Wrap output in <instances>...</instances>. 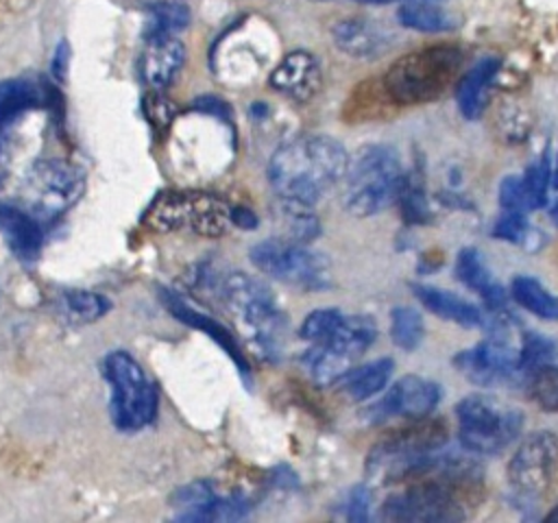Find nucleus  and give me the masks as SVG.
Returning <instances> with one entry per match:
<instances>
[{
  "label": "nucleus",
  "mask_w": 558,
  "mask_h": 523,
  "mask_svg": "<svg viewBox=\"0 0 558 523\" xmlns=\"http://www.w3.org/2000/svg\"><path fill=\"white\" fill-rule=\"evenodd\" d=\"M342 314L338 309H316L312 312L303 325H301V338L312 342V344H318V342H325L342 323Z\"/></svg>",
  "instance_id": "f704fd0d"
},
{
  "label": "nucleus",
  "mask_w": 558,
  "mask_h": 523,
  "mask_svg": "<svg viewBox=\"0 0 558 523\" xmlns=\"http://www.w3.org/2000/svg\"><path fill=\"white\" fill-rule=\"evenodd\" d=\"M392 360L390 357H381L375 362H368L360 368H351L347 370L338 381L342 386V390L353 399V401H366L373 394L381 392L392 375Z\"/></svg>",
  "instance_id": "393cba45"
},
{
  "label": "nucleus",
  "mask_w": 558,
  "mask_h": 523,
  "mask_svg": "<svg viewBox=\"0 0 558 523\" xmlns=\"http://www.w3.org/2000/svg\"><path fill=\"white\" fill-rule=\"evenodd\" d=\"M445 440V423L427 416L418 418L416 425L392 434L371 449L366 458V475L375 484L423 479L429 475Z\"/></svg>",
  "instance_id": "7ed1b4c3"
},
{
  "label": "nucleus",
  "mask_w": 558,
  "mask_h": 523,
  "mask_svg": "<svg viewBox=\"0 0 558 523\" xmlns=\"http://www.w3.org/2000/svg\"><path fill=\"white\" fill-rule=\"evenodd\" d=\"M501 61L497 57H484L473 63L456 83V102L466 120H477L488 100V89L497 76Z\"/></svg>",
  "instance_id": "aec40b11"
},
{
  "label": "nucleus",
  "mask_w": 558,
  "mask_h": 523,
  "mask_svg": "<svg viewBox=\"0 0 558 523\" xmlns=\"http://www.w3.org/2000/svg\"><path fill=\"white\" fill-rule=\"evenodd\" d=\"M368 503H371V495L368 488L364 486H355L349 495V508H347V516L351 521H366L368 519Z\"/></svg>",
  "instance_id": "58836bf2"
},
{
  "label": "nucleus",
  "mask_w": 558,
  "mask_h": 523,
  "mask_svg": "<svg viewBox=\"0 0 558 523\" xmlns=\"http://www.w3.org/2000/svg\"><path fill=\"white\" fill-rule=\"evenodd\" d=\"M310 2H331V0H310Z\"/></svg>",
  "instance_id": "a18cd8bd"
},
{
  "label": "nucleus",
  "mask_w": 558,
  "mask_h": 523,
  "mask_svg": "<svg viewBox=\"0 0 558 523\" xmlns=\"http://www.w3.org/2000/svg\"><path fill=\"white\" fill-rule=\"evenodd\" d=\"M440 401V386L421 375H405L397 379L388 392L368 408L371 421H384L390 416L401 418H425Z\"/></svg>",
  "instance_id": "2eb2a0df"
},
{
  "label": "nucleus",
  "mask_w": 558,
  "mask_h": 523,
  "mask_svg": "<svg viewBox=\"0 0 558 523\" xmlns=\"http://www.w3.org/2000/svg\"><path fill=\"white\" fill-rule=\"evenodd\" d=\"M423 318L414 307L401 305L390 314V338L397 346L405 351H414L423 340Z\"/></svg>",
  "instance_id": "2f4dec72"
},
{
  "label": "nucleus",
  "mask_w": 558,
  "mask_h": 523,
  "mask_svg": "<svg viewBox=\"0 0 558 523\" xmlns=\"http://www.w3.org/2000/svg\"><path fill=\"white\" fill-rule=\"evenodd\" d=\"M464 52L453 44H436L399 57L381 83L395 105H425L440 98L460 76Z\"/></svg>",
  "instance_id": "f03ea898"
},
{
  "label": "nucleus",
  "mask_w": 558,
  "mask_h": 523,
  "mask_svg": "<svg viewBox=\"0 0 558 523\" xmlns=\"http://www.w3.org/2000/svg\"><path fill=\"white\" fill-rule=\"evenodd\" d=\"M558 460V438L541 429L527 434L508 462V482L523 495H538L549 486Z\"/></svg>",
  "instance_id": "4468645a"
},
{
  "label": "nucleus",
  "mask_w": 558,
  "mask_h": 523,
  "mask_svg": "<svg viewBox=\"0 0 558 523\" xmlns=\"http://www.w3.org/2000/svg\"><path fill=\"white\" fill-rule=\"evenodd\" d=\"M458 438L469 453L495 455L504 451L523 427V412L488 394H466L456 405Z\"/></svg>",
  "instance_id": "39448f33"
},
{
  "label": "nucleus",
  "mask_w": 558,
  "mask_h": 523,
  "mask_svg": "<svg viewBox=\"0 0 558 523\" xmlns=\"http://www.w3.org/2000/svg\"><path fill=\"white\" fill-rule=\"evenodd\" d=\"M63 312L72 323H92L107 314L111 307L102 294L87 292V290H70L61 296Z\"/></svg>",
  "instance_id": "7c9ffc66"
},
{
  "label": "nucleus",
  "mask_w": 558,
  "mask_h": 523,
  "mask_svg": "<svg viewBox=\"0 0 558 523\" xmlns=\"http://www.w3.org/2000/svg\"><path fill=\"white\" fill-rule=\"evenodd\" d=\"M414 296L436 316L451 320L462 327H477L484 323V314L462 296L436 288V285H425V283H412Z\"/></svg>",
  "instance_id": "4be33fe9"
},
{
  "label": "nucleus",
  "mask_w": 558,
  "mask_h": 523,
  "mask_svg": "<svg viewBox=\"0 0 558 523\" xmlns=\"http://www.w3.org/2000/svg\"><path fill=\"white\" fill-rule=\"evenodd\" d=\"M551 185L558 190V157H556V163H554V170H551Z\"/></svg>",
  "instance_id": "a19ab883"
},
{
  "label": "nucleus",
  "mask_w": 558,
  "mask_h": 523,
  "mask_svg": "<svg viewBox=\"0 0 558 523\" xmlns=\"http://www.w3.org/2000/svg\"><path fill=\"white\" fill-rule=\"evenodd\" d=\"M105 375L118 427L142 429L148 425L157 414V392L137 360L126 351H111L105 357Z\"/></svg>",
  "instance_id": "6e6552de"
},
{
  "label": "nucleus",
  "mask_w": 558,
  "mask_h": 523,
  "mask_svg": "<svg viewBox=\"0 0 558 523\" xmlns=\"http://www.w3.org/2000/svg\"><path fill=\"white\" fill-rule=\"evenodd\" d=\"M347 150L327 135H303L281 144L268 161V181L290 209H310L344 179Z\"/></svg>",
  "instance_id": "f257e3e1"
},
{
  "label": "nucleus",
  "mask_w": 558,
  "mask_h": 523,
  "mask_svg": "<svg viewBox=\"0 0 558 523\" xmlns=\"http://www.w3.org/2000/svg\"><path fill=\"white\" fill-rule=\"evenodd\" d=\"M527 231H530V224H527L525 214H521V211H506V209L501 211V216L497 218V222L493 227V235L495 238L512 242V244L523 242Z\"/></svg>",
  "instance_id": "4c0bfd02"
},
{
  "label": "nucleus",
  "mask_w": 558,
  "mask_h": 523,
  "mask_svg": "<svg viewBox=\"0 0 558 523\" xmlns=\"http://www.w3.org/2000/svg\"><path fill=\"white\" fill-rule=\"evenodd\" d=\"M148 33L146 35H177L190 24V9L183 2L157 0L148 4Z\"/></svg>",
  "instance_id": "c756f323"
},
{
  "label": "nucleus",
  "mask_w": 558,
  "mask_h": 523,
  "mask_svg": "<svg viewBox=\"0 0 558 523\" xmlns=\"http://www.w3.org/2000/svg\"><path fill=\"white\" fill-rule=\"evenodd\" d=\"M558 364V344L541 333L525 331L519 346V366L523 375H532L541 368Z\"/></svg>",
  "instance_id": "c85d7f7f"
},
{
  "label": "nucleus",
  "mask_w": 558,
  "mask_h": 523,
  "mask_svg": "<svg viewBox=\"0 0 558 523\" xmlns=\"http://www.w3.org/2000/svg\"><path fill=\"white\" fill-rule=\"evenodd\" d=\"M0 229L9 240L11 251L24 259L33 262L41 251V229L39 220L28 211L17 207L0 205Z\"/></svg>",
  "instance_id": "5701e85b"
},
{
  "label": "nucleus",
  "mask_w": 558,
  "mask_h": 523,
  "mask_svg": "<svg viewBox=\"0 0 558 523\" xmlns=\"http://www.w3.org/2000/svg\"><path fill=\"white\" fill-rule=\"evenodd\" d=\"M333 44L349 57L375 59L390 46V33L364 17H344L331 28Z\"/></svg>",
  "instance_id": "6ab92c4d"
},
{
  "label": "nucleus",
  "mask_w": 558,
  "mask_h": 523,
  "mask_svg": "<svg viewBox=\"0 0 558 523\" xmlns=\"http://www.w3.org/2000/svg\"><path fill=\"white\" fill-rule=\"evenodd\" d=\"M547 521H558V508L551 514H547Z\"/></svg>",
  "instance_id": "c03bdc74"
},
{
  "label": "nucleus",
  "mask_w": 558,
  "mask_h": 523,
  "mask_svg": "<svg viewBox=\"0 0 558 523\" xmlns=\"http://www.w3.org/2000/svg\"><path fill=\"white\" fill-rule=\"evenodd\" d=\"M377 327L368 316H344L340 327L325 340L314 344L303 362L318 384H333L351 364L364 355V351L375 342Z\"/></svg>",
  "instance_id": "9b49d317"
},
{
  "label": "nucleus",
  "mask_w": 558,
  "mask_h": 523,
  "mask_svg": "<svg viewBox=\"0 0 558 523\" xmlns=\"http://www.w3.org/2000/svg\"><path fill=\"white\" fill-rule=\"evenodd\" d=\"M185 61V46L177 35H146L140 72L148 87L161 92L172 85Z\"/></svg>",
  "instance_id": "a211bd4d"
},
{
  "label": "nucleus",
  "mask_w": 558,
  "mask_h": 523,
  "mask_svg": "<svg viewBox=\"0 0 558 523\" xmlns=\"http://www.w3.org/2000/svg\"><path fill=\"white\" fill-rule=\"evenodd\" d=\"M68 59H70V50H68V44L65 41H61L59 46H57V52H54V57H52V74H54V78H63L65 76V68H68Z\"/></svg>",
  "instance_id": "ea45409f"
},
{
  "label": "nucleus",
  "mask_w": 558,
  "mask_h": 523,
  "mask_svg": "<svg viewBox=\"0 0 558 523\" xmlns=\"http://www.w3.org/2000/svg\"><path fill=\"white\" fill-rule=\"evenodd\" d=\"M499 205L501 209L506 211H521V214H527L532 211V205H530V198H527V192L523 187V179L521 177H506L499 185Z\"/></svg>",
  "instance_id": "e433bc0d"
},
{
  "label": "nucleus",
  "mask_w": 558,
  "mask_h": 523,
  "mask_svg": "<svg viewBox=\"0 0 558 523\" xmlns=\"http://www.w3.org/2000/svg\"><path fill=\"white\" fill-rule=\"evenodd\" d=\"M174 516L179 521H235L248 512L242 495H216L207 484H190L172 497Z\"/></svg>",
  "instance_id": "dca6fc26"
},
{
  "label": "nucleus",
  "mask_w": 558,
  "mask_h": 523,
  "mask_svg": "<svg viewBox=\"0 0 558 523\" xmlns=\"http://www.w3.org/2000/svg\"><path fill=\"white\" fill-rule=\"evenodd\" d=\"M233 207L207 192H163L146 211V222L159 231H190L207 238L222 235L229 224Z\"/></svg>",
  "instance_id": "423d86ee"
},
{
  "label": "nucleus",
  "mask_w": 558,
  "mask_h": 523,
  "mask_svg": "<svg viewBox=\"0 0 558 523\" xmlns=\"http://www.w3.org/2000/svg\"><path fill=\"white\" fill-rule=\"evenodd\" d=\"M163 301L168 303L170 312H172L179 320H183V323L190 325V327H196V329L205 331L211 340H216V342L229 353V357L238 364L240 373H242L244 377L248 375V364H246V360L242 357V353H240L235 340L231 338V333H229L218 320H214V318H209V316L196 312L194 307H190L183 299H179V296L172 294V292H166V294H163Z\"/></svg>",
  "instance_id": "b1692460"
},
{
  "label": "nucleus",
  "mask_w": 558,
  "mask_h": 523,
  "mask_svg": "<svg viewBox=\"0 0 558 523\" xmlns=\"http://www.w3.org/2000/svg\"><path fill=\"white\" fill-rule=\"evenodd\" d=\"M530 394L532 399L549 412H558V364L541 368L530 377Z\"/></svg>",
  "instance_id": "473e14b6"
},
{
  "label": "nucleus",
  "mask_w": 558,
  "mask_h": 523,
  "mask_svg": "<svg viewBox=\"0 0 558 523\" xmlns=\"http://www.w3.org/2000/svg\"><path fill=\"white\" fill-rule=\"evenodd\" d=\"M462 482L425 477L410 488L390 495L381 506V519L410 523H447L464 519L460 501Z\"/></svg>",
  "instance_id": "1a4fd4ad"
},
{
  "label": "nucleus",
  "mask_w": 558,
  "mask_h": 523,
  "mask_svg": "<svg viewBox=\"0 0 558 523\" xmlns=\"http://www.w3.org/2000/svg\"><path fill=\"white\" fill-rule=\"evenodd\" d=\"M453 270H456V277L462 285H466L469 290L477 292L482 299L493 292L499 283L493 279L482 253L473 246H466L458 253L456 257V264H453Z\"/></svg>",
  "instance_id": "cd10ccee"
},
{
  "label": "nucleus",
  "mask_w": 558,
  "mask_h": 523,
  "mask_svg": "<svg viewBox=\"0 0 558 523\" xmlns=\"http://www.w3.org/2000/svg\"><path fill=\"white\" fill-rule=\"evenodd\" d=\"M39 100H41V94L33 83L24 78L0 81V179L4 170L7 139L11 135V129L26 111L37 107Z\"/></svg>",
  "instance_id": "412c9836"
},
{
  "label": "nucleus",
  "mask_w": 558,
  "mask_h": 523,
  "mask_svg": "<svg viewBox=\"0 0 558 523\" xmlns=\"http://www.w3.org/2000/svg\"><path fill=\"white\" fill-rule=\"evenodd\" d=\"M551 218H554V222L558 224V203L554 205V209H551Z\"/></svg>",
  "instance_id": "37998d69"
},
{
  "label": "nucleus",
  "mask_w": 558,
  "mask_h": 523,
  "mask_svg": "<svg viewBox=\"0 0 558 523\" xmlns=\"http://www.w3.org/2000/svg\"><path fill=\"white\" fill-rule=\"evenodd\" d=\"M551 183V170L545 157L532 161L523 172V187L527 192L532 209H538L547 203V187Z\"/></svg>",
  "instance_id": "72a5a7b5"
},
{
  "label": "nucleus",
  "mask_w": 558,
  "mask_h": 523,
  "mask_svg": "<svg viewBox=\"0 0 558 523\" xmlns=\"http://www.w3.org/2000/svg\"><path fill=\"white\" fill-rule=\"evenodd\" d=\"M353 2H362V4H384V2H392V0H353Z\"/></svg>",
  "instance_id": "79ce46f5"
},
{
  "label": "nucleus",
  "mask_w": 558,
  "mask_h": 523,
  "mask_svg": "<svg viewBox=\"0 0 558 523\" xmlns=\"http://www.w3.org/2000/svg\"><path fill=\"white\" fill-rule=\"evenodd\" d=\"M510 314H506V318ZM506 318L497 331L482 340L477 346L456 353L453 364L469 381L477 386H499L521 373L519 349L510 342L508 333H504L508 329Z\"/></svg>",
  "instance_id": "ddd939ff"
},
{
  "label": "nucleus",
  "mask_w": 558,
  "mask_h": 523,
  "mask_svg": "<svg viewBox=\"0 0 558 523\" xmlns=\"http://www.w3.org/2000/svg\"><path fill=\"white\" fill-rule=\"evenodd\" d=\"M401 205V214L405 218V222H412V224H425L432 220V214H429V205L425 200V194L418 185H414L408 177L401 194H399V200Z\"/></svg>",
  "instance_id": "c9c22d12"
},
{
  "label": "nucleus",
  "mask_w": 558,
  "mask_h": 523,
  "mask_svg": "<svg viewBox=\"0 0 558 523\" xmlns=\"http://www.w3.org/2000/svg\"><path fill=\"white\" fill-rule=\"evenodd\" d=\"M399 24L421 33H442L456 26L453 17L434 0H405L397 9Z\"/></svg>",
  "instance_id": "a878e982"
},
{
  "label": "nucleus",
  "mask_w": 558,
  "mask_h": 523,
  "mask_svg": "<svg viewBox=\"0 0 558 523\" xmlns=\"http://www.w3.org/2000/svg\"><path fill=\"white\" fill-rule=\"evenodd\" d=\"M320 65L318 59L307 50L288 52L277 68L270 72V87L290 100L307 102L320 89Z\"/></svg>",
  "instance_id": "f3484780"
},
{
  "label": "nucleus",
  "mask_w": 558,
  "mask_h": 523,
  "mask_svg": "<svg viewBox=\"0 0 558 523\" xmlns=\"http://www.w3.org/2000/svg\"><path fill=\"white\" fill-rule=\"evenodd\" d=\"M408 181L390 146L368 144L349 157L344 172V207L353 216H373L399 200Z\"/></svg>",
  "instance_id": "20e7f679"
},
{
  "label": "nucleus",
  "mask_w": 558,
  "mask_h": 523,
  "mask_svg": "<svg viewBox=\"0 0 558 523\" xmlns=\"http://www.w3.org/2000/svg\"><path fill=\"white\" fill-rule=\"evenodd\" d=\"M251 262L264 275L301 290H323L331 283L325 255L307 248L303 242L264 240L251 251Z\"/></svg>",
  "instance_id": "9d476101"
},
{
  "label": "nucleus",
  "mask_w": 558,
  "mask_h": 523,
  "mask_svg": "<svg viewBox=\"0 0 558 523\" xmlns=\"http://www.w3.org/2000/svg\"><path fill=\"white\" fill-rule=\"evenodd\" d=\"M222 299L227 307L255 333L264 349H275L286 318L272 296V292L257 279L235 272L222 283Z\"/></svg>",
  "instance_id": "f8f14e48"
},
{
  "label": "nucleus",
  "mask_w": 558,
  "mask_h": 523,
  "mask_svg": "<svg viewBox=\"0 0 558 523\" xmlns=\"http://www.w3.org/2000/svg\"><path fill=\"white\" fill-rule=\"evenodd\" d=\"M512 299L527 312L545 320H558V296H554L541 281L534 277H514L510 283Z\"/></svg>",
  "instance_id": "bb28decb"
},
{
  "label": "nucleus",
  "mask_w": 558,
  "mask_h": 523,
  "mask_svg": "<svg viewBox=\"0 0 558 523\" xmlns=\"http://www.w3.org/2000/svg\"><path fill=\"white\" fill-rule=\"evenodd\" d=\"M20 192L24 211L37 220H52L81 198L83 174L63 159H41L24 174Z\"/></svg>",
  "instance_id": "0eeeda50"
}]
</instances>
